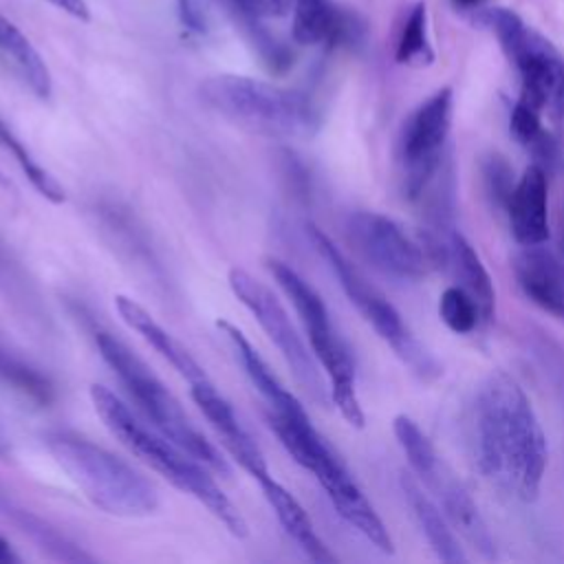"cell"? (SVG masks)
I'll return each mask as SVG.
<instances>
[{
    "mask_svg": "<svg viewBox=\"0 0 564 564\" xmlns=\"http://www.w3.org/2000/svg\"><path fill=\"white\" fill-rule=\"evenodd\" d=\"M476 456L482 474L505 494L533 502L546 471V434L520 383L489 375L474 405Z\"/></svg>",
    "mask_w": 564,
    "mask_h": 564,
    "instance_id": "obj_1",
    "label": "cell"
},
{
    "mask_svg": "<svg viewBox=\"0 0 564 564\" xmlns=\"http://www.w3.org/2000/svg\"><path fill=\"white\" fill-rule=\"evenodd\" d=\"M90 401L101 419V423L108 427V432L141 463H145L150 469L161 474L170 485L181 489L183 494H189L196 498L205 509L225 524V529L236 538H247L249 527L238 507L225 496V491L218 487L212 469L189 456L185 449H181L176 443L165 438L156 430H148L121 401L119 397L108 390L106 386L93 383L90 386Z\"/></svg>",
    "mask_w": 564,
    "mask_h": 564,
    "instance_id": "obj_2",
    "label": "cell"
},
{
    "mask_svg": "<svg viewBox=\"0 0 564 564\" xmlns=\"http://www.w3.org/2000/svg\"><path fill=\"white\" fill-rule=\"evenodd\" d=\"M198 97L229 123L267 139H311L322 126L308 93L245 75H212L200 82Z\"/></svg>",
    "mask_w": 564,
    "mask_h": 564,
    "instance_id": "obj_3",
    "label": "cell"
},
{
    "mask_svg": "<svg viewBox=\"0 0 564 564\" xmlns=\"http://www.w3.org/2000/svg\"><path fill=\"white\" fill-rule=\"evenodd\" d=\"M42 441L55 463L101 511L145 518L159 509L154 485L110 449L68 430H48Z\"/></svg>",
    "mask_w": 564,
    "mask_h": 564,
    "instance_id": "obj_4",
    "label": "cell"
},
{
    "mask_svg": "<svg viewBox=\"0 0 564 564\" xmlns=\"http://www.w3.org/2000/svg\"><path fill=\"white\" fill-rule=\"evenodd\" d=\"M267 423L271 432L278 436L280 445L291 454V458L311 471L315 480L326 491L335 511L355 527L368 542H372L379 551L392 553V538L372 509L359 485L352 480L348 469L315 430L308 412L295 416H275L267 414Z\"/></svg>",
    "mask_w": 564,
    "mask_h": 564,
    "instance_id": "obj_5",
    "label": "cell"
},
{
    "mask_svg": "<svg viewBox=\"0 0 564 564\" xmlns=\"http://www.w3.org/2000/svg\"><path fill=\"white\" fill-rule=\"evenodd\" d=\"M95 344L101 359L115 372L128 397L137 403L143 416L165 438L176 443L196 460L205 463L214 474L229 476V465L220 452L192 425L189 416L181 408L178 399L165 388V383L148 368V364L132 352L119 337L108 330H95Z\"/></svg>",
    "mask_w": 564,
    "mask_h": 564,
    "instance_id": "obj_6",
    "label": "cell"
},
{
    "mask_svg": "<svg viewBox=\"0 0 564 564\" xmlns=\"http://www.w3.org/2000/svg\"><path fill=\"white\" fill-rule=\"evenodd\" d=\"M267 269L291 300L302 328L308 337L311 352L328 375V392L333 405L339 410L344 421L357 430L364 427L366 416L355 388V364L352 357L337 335L328 308L319 293L286 262L278 258H267Z\"/></svg>",
    "mask_w": 564,
    "mask_h": 564,
    "instance_id": "obj_7",
    "label": "cell"
},
{
    "mask_svg": "<svg viewBox=\"0 0 564 564\" xmlns=\"http://www.w3.org/2000/svg\"><path fill=\"white\" fill-rule=\"evenodd\" d=\"M482 22L491 26L505 55L518 68L520 101L546 115L557 137L564 134V59L560 53L511 9H487Z\"/></svg>",
    "mask_w": 564,
    "mask_h": 564,
    "instance_id": "obj_8",
    "label": "cell"
},
{
    "mask_svg": "<svg viewBox=\"0 0 564 564\" xmlns=\"http://www.w3.org/2000/svg\"><path fill=\"white\" fill-rule=\"evenodd\" d=\"M306 234L315 247V251L322 256V260L328 264L333 275L337 278L341 291L350 300V304L359 311V315L375 328V333L397 352V357L410 366L414 375L421 379H434L441 368L434 361V357L412 337L408 326L403 324L397 308L386 300V295L372 286L357 267L339 251V247L315 225H306Z\"/></svg>",
    "mask_w": 564,
    "mask_h": 564,
    "instance_id": "obj_9",
    "label": "cell"
},
{
    "mask_svg": "<svg viewBox=\"0 0 564 564\" xmlns=\"http://www.w3.org/2000/svg\"><path fill=\"white\" fill-rule=\"evenodd\" d=\"M227 282L231 293L240 300V304L256 317L269 341L278 348V352L284 357L286 366L291 368L295 381L300 388L319 405H326L330 401V392L326 388V381L317 368V359L313 352H308L306 344L302 341L297 328L293 326L284 304L278 300V295L260 280H256L249 271L234 267L227 273Z\"/></svg>",
    "mask_w": 564,
    "mask_h": 564,
    "instance_id": "obj_10",
    "label": "cell"
},
{
    "mask_svg": "<svg viewBox=\"0 0 564 564\" xmlns=\"http://www.w3.org/2000/svg\"><path fill=\"white\" fill-rule=\"evenodd\" d=\"M454 95L441 88L427 97L405 121L399 134V161L403 165V194L419 200L427 183L441 170L452 128Z\"/></svg>",
    "mask_w": 564,
    "mask_h": 564,
    "instance_id": "obj_11",
    "label": "cell"
},
{
    "mask_svg": "<svg viewBox=\"0 0 564 564\" xmlns=\"http://www.w3.org/2000/svg\"><path fill=\"white\" fill-rule=\"evenodd\" d=\"M348 238L355 249L379 271L399 280H421L430 267L416 238L392 218L377 212H355L348 223Z\"/></svg>",
    "mask_w": 564,
    "mask_h": 564,
    "instance_id": "obj_12",
    "label": "cell"
},
{
    "mask_svg": "<svg viewBox=\"0 0 564 564\" xmlns=\"http://www.w3.org/2000/svg\"><path fill=\"white\" fill-rule=\"evenodd\" d=\"M189 394H192V401L203 412V416L207 419V423L214 427L223 447L253 480L271 474L262 449L258 447L253 436L247 432V427L240 423L231 403L216 390L212 381L189 386Z\"/></svg>",
    "mask_w": 564,
    "mask_h": 564,
    "instance_id": "obj_13",
    "label": "cell"
},
{
    "mask_svg": "<svg viewBox=\"0 0 564 564\" xmlns=\"http://www.w3.org/2000/svg\"><path fill=\"white\" fill-rule=\"evenodd\" d=\"M516 282L527 300L564 319V262L542 245L522 247L511 262Z\"/></svg>",
    "mask_w": 564,
    "mask_h": 564,
    "instance_id": "obj_14",
    "label": "cell"
},
{
    "mask_svg": "<svg viewBox=\"0 0 564 564\" xmlns=\"http://www.w3.org/2000/svg\"><path fill=\"white\" fill-rule=\"evenodd\" d=\"M423 485L436 496L445 518L449 520L452 529L460 533V538L474 546L482 557L491 560L496 557V546H494V538L487 529V522L482 520L474 498L469 496V491L463 487L460 480L454 478V474L441 463L436 467V471L423 480Z\"/></svg>",
    "mask_w": 564,
    "mask_h": 564,
    "instance_id": "obj_15",
    "label": "cell"
},
{
    "mask_svg": "<svg viewBox=\"0 0 564 564\" xmlns=\"http://www.w3.org/2000/svg\"><path fill=\"white\" fill-rule=\"evenodd\" d=\"M546 170L538 163H531L522 176L516 181V187L507 203V216L511 234L518 245H544L549 240V181Z\"/></svg>",
    "mask_w": 564,
    "mask_h": 564,
    "instance_id": "obj_16",
    "label": "cell"
},
{
    "mask_svg": "<svg viewBox=\"0 0 564 564\" xmlns=\"http://www.w3.org/2000/svg\"><path fill=\"white\" fill-rule=\"evenodd\" d=\"M220 335L227 339L236 361L242 366L247 379L258 390V394L264 399L269 412L275 416H295L306 412L300 399L280 381V377L269 368V364L260 357V352L253 348V344L245 337V333L231 324L229 319L216 322Z\"/></svg>",
    "mask_w": 564,
    "mask_h": 564,
    "instance_id": "obj_17",
    "label": "cell"
},
{
    "mask_svg": "<svg viewBox=\"0 0 564 564\" xmlns=\"http://www.w3.org/2000/svg\"><path fill=\"white\" fill-rule=\"evenodd\" d=\"M115 306L119 317L134 333H139L189 386L209 381L205 368L192 357V352L172 333H167L137 300L128 295H117Z\"/></svg>",
    "mask_w": 564,
    "mask_h": 564,
    "instance_id": "obj_18",
    "label": "cell"
},
{
    "mask_svg": "<svg viewBox=\"0 0 564 564\" xmlns=\"http://www.w3.org/2000/svg\"><path fill=\"white\" fill-rule=\"evenodd\" d=\"M262 489L264 500L269 502V507L273 509L278 522L282 524L284 533L300 546V551L317 562V564H333L337 562V557L330 553V549L322 542V538L317 535L308 513L304 511V507L297 502V498L282 487L271 474L262 476L256 480Z\"/></svg>",
    "mask_w": 564,
    "mask_h": 564,
    "instance_id": "obj_19",
    "label": "cell"
},
{
    "mask_svg": "<svg viewBox=\"0 0 564 564\" xmlns=\"http://www.w3.org/2000/svg\"><path fill=\"white\" fill-rule=\"evenodd\" d=\"M399 480H401L403 496L414 513V520H416L419 529L423 531L427 544L436 553V557L447 564L467 562V555H465L463 546L458 544L454 529H452L449 520L445 518V513L441 511V507L421 489V485L412 478V474L403 471Z\"/></svg>",
    "mask_w": 564,
    "mask_h": 564,
    "instance_id": "obj_20",
    "label": "cell"
},
{
    "mask_svg": "<svg viewBox=\"0 0 564 564\" xmlns=\"http://www.w3.org/2000/svg\"><path fill=\"white\" fill-rule=\"evenodd\" d=\"M0 64L18 77L37 99H48L53 79L46 62L29 37L0 13Z\"/></svg>",
    "mask_w": 564,
    "mask_h": 564,
    "instance_id": "obj_21",
    "label": "cell"
},
{
    "mask_svg": "<svg viewBox=\"0 0 564 564\" xmlns=\"http://www.w3.org/2000/svg\"><path fill=\"white\" fill-rule=\"evenodd\" d=\"M449 251H452V264L456 267V273L463 280V289L478 304L480 319L489 322L496 311V291H494L489 271L485 269L476 249L458 231H452L449 236Z\"/></svg>",
    "mask_w": 564,
    "mask_h": 564,
    "instance_id": "obj_22",
    "label": "cell"
},
{
    "mask_svg": "<svg viewBox=\"0 0 564 564\" xmlns=\"http://www.w3.org/2000/svg\"><path fill=\"white\" fill-rule=\"evenodd\" d=\"M0 516H4L13 527H18L26 538H31L42 551L62 560V562H88L93 560L88 553L77 549L66 535L55 531L48 522L31 513L29 509L15 507L13 502L0 500Z\"/></svg>",
    "mask_w": 564,
    "mask_h": 564,
    "instance_id": "obj_23",
    "label": "cell"
},
{
    "mask_svg": "<svg viewBox=\"0 0 564 564\" xmlns=\"http://www.w3.org/2000/svg\"><path fill=\"white\" fill-rule=\"evenodd\" d=\"M0 383L35 405H48L55 397L53 381L29 359L0 341Z\"/></svg>",
    "mask_w": 564,
    "mask_h": 564,
    "instance_id": "obj_24",
    "label": "cell"
},
{
    "mask_svg": "<svg viewBox=\"0 0 564 564\" xmlns=\"http://www.w3.org/2000/svg\"><path fill=\"white\" fill-rule=\"evenodd\" d=\"M394 57H397L399 64L414 66V68H423V66H430L434 62V51H432L430 35H427V7H425V2H416L410 9V13L405 15V20L401 24V31H399Z\"/></svg>",
    "mask_w": 564,
    "mask_h": 564,
    "instance_id": "obj_25",
    "label": "cell"
},
{
    "mask_svg": "<svg viewBox=\"0 0 564 564\" xmlns=\"http://www.w3.org/2000/svg\"><path fill=\"white\" fill-rule=\"evenodd\" d=\"M0 145L15 159V163L20 165L22 174L29 178V183L33 185V189L44 196L51 203H64L66 200V192L62 187V183L26 150V145L13 134V130L0 121Z\"/></svg>",
    "mask_w": 564,
    "mask_h": 564,
    "instance_id": "obj_26",
    "label": "cell"
},
{
    "mask_svg": "<svg viewBox=\"0 0 564 564\" xmlns=\"http://www.w3.org/2000/svg\"><path fill=\"white\" fill-rule=\"evenodd\" d=\"M335 13L337 4L333 0H295L291 22L293 42L300 46L324 44L333 29Z\"/></svg>",
    "mask_w": 564,
    "mask_h": 564,
    "instance_id": "obj_27",
    "label": "cell"
},
{
    "mask_svg": "<svg viewBox=\"0 0 564 564\" xmlns=\"http://www.w3.org/2000/svg\"><path fill=\"white\" fill-rule=\"evenodd\" d=\"M392 432H394L397 443L401 445L414 476H419L421 480H427L441 465V458H438L436 449L432 447L430 438L421 432V427L408 414L394 416Z\"/></svg>",
    "mask_w": 564,
    "mask_h": 564,
    "instance_id": "obj_28",
    "label": "cell"
},
{
    "mask_svg": "<svg viewBox=\"0 0 564 564\" xmlns=\"http://www.w3.org/2000/svg\"><path fill=\"white\" fill-rule=\"evenodd\" d=\"M438 317L452 333L467 335L478 326L480 311L463 286H447L438 297Z\"/></svg>",
    "mask_w": 564,
    "mask_h": 564,
    "instance_id": "obj_29",
    "label": "cell"
},
{
    "mask_svg": "<svg viewBox=\"0 0 564 564\" xmlns=\"http://www.w3.org/2000/svg\"><path fill=\"white\" fill-rule=\"evenodd\" d=\"M482 183H485V192L489 196V200L496 205V207H507L509 203V196L516 187V181H513V170L511 165L505 161V156L500 154H489L485 161H482Z\"/></svg>",
    "mask_w": 564,
    "mask_h": 564,
    "instance_id": "obj_30",
    "label": "cell"
},
{
    "mask_svg": "<svg viewBox=\"0 0 564 564\" xmlns=\"http://www.w3.org/2000/svg\"><path fill=\"white\" fill-rule=\"evenodd\" d=\"M366 35H368L366 20L352 9L337 7L333 29L324 44H328L330 48H357L364 44Z\"/></svg>",
    "mask_w": 564,
    "mask_h": 564,
    "instance_id": "obj_31",
    "label": "cell"
},
{
    "mask_svg": "<svg viewBox=\"0 0 564 564\" xmlns=\"http://www.w3.org/2000/svg\"><path fill=\"white\" fill-rule=\"evenodd\" d=\"M509 130H511V137L527 150L546 132V128L542 126V115L533 106H529L520 99L516 101V106L511 110Z\"/></svg>",
    "mask_w": 564,
    "mask_h": 564,
    "instance_id": "obj_32",
    "label": "cell"
},
{
    "mask_svg": "<svg viewBox=\"0 0 564 564\" xmlns=\"http://www.w3.org/2000/svg\"><path fill=\"white\" fill-rule=\"evenodd\" d=\"M225 11L236 15H253V18H280L286 15L295 0H218Z\"/></svg>",
    "mask_w": 564,
    "mask_h": 564,
    "instance_id": "obj_33",
    "label": "cell"
},
{
    "mask_svg": "<svg viewBox=\"0 0 564 564\" xmlns=\"http://www.w3.org/2000/svg\"><path fill=\"white\" fill-rule=\"evenodd\" d=\"M218 0H176L181 22L194 33H207Z\"/></svg>",
    "mask_w": 564,
    "mask_h": 564,
    "instance_id": "obj_34",
    "label": "cell"
},
{
    "mask_svg": "<svg viewBox=\"0 0 564 564\" xmlns=\"http://www.w3.org/2000/svg\"><path fill=\"white\" fill-rule=\"evenodd\" d=\"M48 4H53L55 9L64 11L66 15L79 20V22H88L90 20V11L86 0H46Z\"/></svg>",
    "mask_w": 564,
    "mask_h": 564,
    "instance_id": "obj_35",
    "label": "cell"
},
{
    "mask_svg": "<svg viewBox=\"0 0 564 564\" xmlns=\"http://www.w3.org/2000/svg\"><path fill=\"white\" fill-rule=\"evenodd\" d=\"M13 562H20V557L13 553L9 542L0 535V564H13Z\"/></svg>",
    "mask_w": 564,
    "mask_h": 564,
    "instance_id": "obj_36",
    "label": "cell"
},
{
    "mask_svg": "<svg viewBox=\"0 0 564 564\" xmlns=\"http://www.w3.org/2000/svg\"><path fill=\"white\" fill-rule=\"evenodd\" d=\"M454 2V7L456 9H463V11H474V9H478L485 0H452Z\"/></svg>",
    "mask_w": 564,
    "mask_h": 564,
    "instance_id": "obj_37",
    "label": "cell"
},
{
    "mask_svg": "<svg viewBox=\"0 0 564 564\" xmlns=\"http://www.w3.org/2000/svg\"><path fill=\"white\" fill-rule=\"evenodd\" d=\"M7 454H9V443H7V438H4V434L0 430V456H7Z\"/></svg>",
    "mask_w": 564,
    "mask_h": 564,
    "instance_id": "obj_38",
    "label": "cell"
},
{
    "mask_svg": "<svg viewBox=\"0 0 564 564\" xmlns=\"http://www.w3.org/2000/svg\"><path fill=\"white\" fill-rule=\"evenodd\" d=\"M560 249H562V256H564V225H562V236H560Z\"/></svg>",
    "mask_w": 564,
    "mask_h": 564,
    "instance_id": "obj_39",
    "label": "cell"
}]
</instances>
